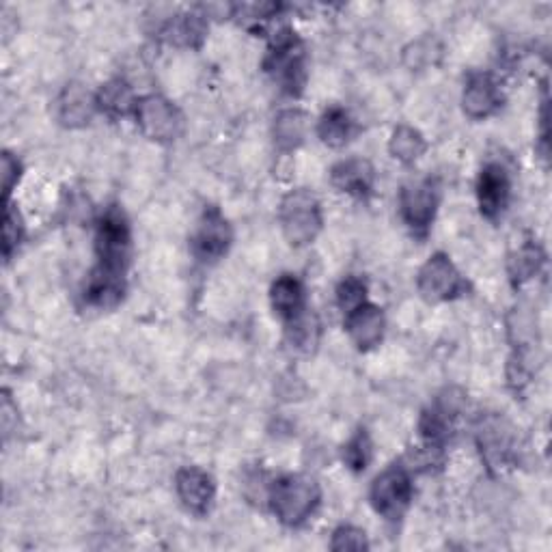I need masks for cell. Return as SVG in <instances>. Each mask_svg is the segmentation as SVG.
I'll use <instances>...</instances> for the list:
<instances>
[{"instance_id": "1", "label": "cell", "mask_w": 552, "mask_h": 552, "mask_svg": "<svg viewBox=\"0 0 552 552\" xmlns=\"http://www.w3.org/2000/svg\"><path fill=\"white\" fill-rule=\"evenodd\" d=\"M268 501L276 518L287 527H298L320 505V488L311 477L285 475L272 483Z\"/></svg>"}, {"instance_id": "2", "label": "cell", "mask_w": 552, "mask_h": 552, "mask_svg": "<svg viewBox=\"0 0 552 552\" xmlns=\"http://www.w3.org/2000/svg\"><path fill=\"white\" fill-rule=\"evenodd\" d=\"M95 251H98V268L93 272L110 279H123L130 253V227L117 207H110L102 214L95 233Z\"/></svg>"}, {"instance_id": "3", "label": "cell", "mask_w": 552, "mask_h": 552, "mask_svg": "<svg viewBox=\"0 0 552 552\" xmlns=\"http://www.w3.org/2000/svg\"><path fill=\"white\" fill-rule=\"evenodd\" d=\"M279 223L289 244H311L322 229V207L307 190H292L281 201Z\"/></svg>"}, {"instance_id": "4", "label": "cell", "mask_w": 552, "mask_h": 552, "mask_svg": "<svg viewBox=\"0 0 552 552\" xmlns=\"http://www.w3.org/2000/svg\"><path fill=\"white\" fill-rule=\"evenodd\" d=\"M412 479L404 466H389L371 486V503L386 520H399L412 501Z\"/></svg>"}, {"instance_id": "5", "label": "cell", "mask_w": 552, "mask_h": 552, "mask_svg": "<svg viewBox=\"0 0 552 552\" xmlns=\"http://www.w3.org/2000/svg\"><path fill=\"white\" fill-rule=\"evenodd\" d=\"M417 287L427 302H447L464 294L466 283L453 261L443 253H436L419 270Z\"/></svg>"}, {"instance_id": "6", "label": "cell", "mask_w": 552, "mask_h": 552, "mask_svg": "<svg viewBox=\"0 0 552 552\" xmlns=\"http://www.w3.org/2000/svg\"><path fill=\"white\" fill-rule=\"evenodd\" d=\"M266 69L279 82L281 89L294 93L305 82V54L292 31H279L274 37L272 52L266 61Z\"/></svg>"}, {"instance_id": "7", "label": "cell", "mask_w": 552, "mask_h": 552, "mask_svg": "<svg viewBox=\"0 0 552 552\" xmlns=\"http://www.w3.org/2000/svg\"><path fill=\"white\" fill-rule=\"evenodd\" d=\"M136 123L141 132L158 143L175 141V136L182 128V117L179 110L162 95H147L141 102H136Z\"/></svg>"}, {"instance_id": "8", "label": "cell", "mask_w": 552, "mask_h": 552, "mask_svg": "<svg viewBox=\"0 0 552 552\" xmlns=\"http://www.w3.org/2000/svg\"><path fill=\"white\" fill-rule=\"evenodd\" d=\"M438 207V186L434 179H419L402 188L399 195V210L406 220V225L414 231H427L434 223Z\"/></svg>"}, {"instance_id": "9", "label": "cell", "mask_w": 552, "mask_h": 552, "mask_svg": "<svg viewBox=\"0 0 552 552\" xmlns=\"http://www.w3.org/2000/svg\"><path fill=\"white\" fill-rule=\"evenodd\" d=\"M231 240L233 236L227 218L214 210V207H210L201 216L195 236L190 240L192 255L199 261H205V264H212V261H218L229 251Z\"/></svg>"}, {"instance_id": "10", "label": "cell", "mask_w": 552, "mask_h": 552, "mask_svg": "<svg viewBox=\"0 0 552 552\" xmlns=\"http://www.w3.org/2000/svg\"><path fill=\"white\" fill-rule=\"evenodd\" d=\"M509 195H512V182H509V173L505 171L503 164H486L477 182V201L481 214L488 218L503 214L509 203Z\"/></svg>"}, {"instance_id": "11", "label": "cell", "mask_w": 552, "mask_h": 552, "mask_svg": "<svg viewBox=\"0 0 552 552\" xmlns=\"http://www.w3.org/2000/svg\"><path fill=\"white\" fill-rule=\"evenodd\" d=\"M175 490L179 501H182L184 507L192 514H205L207 509L212 507L216 494L214 479L197 466L182 468V471L177 473Z\"/></svg>"}, {"instance_id": "12", "label": "cell", "mask_w": 552, "mask_h": 552, "mask_svg": "<svg viewBox=\"0 0 552 552\" xmlns=\"http://www.w3.org/2000/svg\"><path fill=\"white\" fill-rule=\"evenodd\" d=\"M501 89L490 74H473L462 93V108L471 119H486L499 110Z\"/></svg>"}, {"instance_id": "13", "label": "cell", "mask_w": 552, "mask_h": 552, "mask_svg": "<svg viewBox=\"0 0 552 552\" xmlns=\"http://www.w3.org/2000/svg\"><path fill=\"white\" fill-rule=\"evenodd\" d=\"M384 328L386 320L382 309H378L376 305H369V302L358 305L348 313V317H345V330H348L350 339L361 350L376 348L384 337Z\"/></svg>"}, {"instance_id": "14", "label": "cell", "mask_w": 552, "mask_h": 552, "mask_svg": "<svg viewBox=\"0 0 552 552\" xmlns=\"http://www.w3.org/2000/svg\"><path fill=\"white\" fill-rule=\"evenodd\" d=\"M330 182H333L337 190L345 192V195L365 199L374 192L376 171L363 158L341 160L339 164H335L333 171H330Z\"/></svg>"}, {"instance_id": "15", "label": "cell", "mask_w": 552, "mask_h": 552, "mask_svg": "<svg viewBox=\"0 0 552 552\" xmlns=\"http://www.w3.org/2000/svg\"><path fill=\"white\" fill-rule=\"evenodd\" d=\"M270 302L276 315L283 317L285 322L294 320L298 313L305 311V287L292 274H285L276 279L270 289Z\"/></svg>"}, {"instance_id": "16", "label": "cell", "mask_w": 552, "mask_h": 552, "mask_svg": "<svg viewBox=\"0 0 552 552\" xmlns=\"http://www.w3.org/2000/svg\"><path fill=\"white\" fill-rule=\"evenodd\" d=\"M57 106H59V119L65 123V126L78 128L91 121L93 110L98 106V102H95V98H91V93L85 87L72 85L61 93Z\"/></svg>"}, {"instance_id": "17", "label": "cell", "mask_w": 552, "mask_h": 552, "mask_svg": "<svg viewBox=\"0 0 552 552\" xmlns=\"http://www.w3.org/2000/svg\"><path fill=\"white\" fill-rule=\"evenodd\" d=\"M307 115L298 108L283 110L274 121V143L283 151H292L302 145L307 136Z\"/></svg>"}, {"instance_id": "18", "label": "cell", "mask_w": 552, "mask_h": 552, "mask_svg": "<svg viewBox=\"0 0 552 552\" xmlns=\"http://www.w3.org/2000/svg\"><path fill=\"white\" fill-rule=\"evenodd\" d=\"M317 134L328 147H343L354 134V121L348 115V110L333 106L326 110L320 123H317Z\"/></svg>"}, {"instance_id": "19", "label": "cell", "mask_w": 552, "mask_h": 552, "mask_svg": "<svg viewBox=\"0 0 552 552\" xmlns=\"http://www.w3.org/2000/svg\"><path fill=\"white\" fill-rule=\"evenodd\" d=\"M544 261H546V255L542 248L527 242L518 248L512 259H509V274H512V279L518 283L531 281L533 276L540 274Z\"/></svg>"}, {"instance_id": "20", "label": "cell", "mask_w": 552, "mask_h": 552, "mask_svg": "<svg viewBox=\"0 0 552 552\" xmlns=\"http://www.w3.org/2000/svg\"><path fill=\"white\" fill-rule=\"evenodd\" d=\"M425 138L419 130H414L410 126H399L395 128L391 141H389V149L395 160L404 162V164H412L414 160H419L425 151Z\"/></svg>"}, {"instance_id": "21", "label": "cell", "mask_w": 552, "mask_h": 552, "mask_svg": "<svg viewBox=\"0 0 552 552\" xmlns=\"http://www.w3.org/2000/svg\"><path fill=\"white\" fill-rule=\"evenodd\" d=\"M98 106H102L110 115H126L132 108H136V102L132 98V89L123 80H110L104 85L95 98Z\"/></svg>"}, {"instance_id": "22", "label": "cell", "mask_w": 552, "mask_h": 552, "mask_svg": "<svg viewBox=\"0 0 552 552\" xmlns=\"http://www.w3.org/2000/svg\"><path fill=\"white\" fill-rule=\"evenodd\" d=\"M289 326V339L296 345L298 350H311L317 345V339H320V322H317V317L313 313H309L307 309L298 313L294 320L287 322Z\"/></svg>"}, {"instance_id": "23", "label": "cell", "mask_w": 552, "mask_h": 552, "mask_svg": "<svg viewBox=\"0 0 552 552\" xmlns=\"http://www.w3.org/2000/svg\"><path fill=\"white\" fill-rule=\"evenodd\" d=\"M205 33V24L199 16H182L171 20L164 29V35H169V41H175L179 46H195Z\"/></svg>"}, {"instance_id": "24", "label": "cell", "mask_w": 552, "mask_h": 552, "mask_svg": "<svg viewBox=\"0 0 552 552\" xmlns=\"http://www.w3.org/2000/svg\"><path fill=\"white\" fill-rule=\"evenodd\" d=\"M371 455H374V445H371L369 436L365 430L358 432L356 436L350 438V443L343 447V462L348 468H352L354 473H361L371 462Z\"/></svg>"}, {"instance_id": "25", "label": "cell", "mask_w": 552, "mask_h": 552, "mask_svg": "<svg viewBox=\"0 0 552 552\" xmlns=\"http://www.w3.org/2000/svg\"><path fill=\"white\" fill-rule=\"evenodd\" d=\"M365 296H367L365 281L358 279V276H348V279L341 281V285L337 289V305L345 313H350L358 305H363Z\"/></svg>"}, {"instance_id": "26", "label": "cell", "mask_w": 552, "mask_h": 552, "mask_svg": "<svg viewBox=\"0 0 552 552\" xmlns=\"http://www.w3.org/2000/svg\"><path fill=\"white\" fill-rule=\"evenodd\" d=\"M440 50L436 46V41L432 39H419L414 41V44L406 50V63L414 69H421V67H427L434 63V57H438Z\"/></svg>"}, {"instance_id": "27", "label": "cell", "mask_w": 552, "mask_h": 552, "mask_svg": "<svg viewBox=\"0 0 552 552\" xmlns=\"http://www.w3.org/2000/svg\"><path fill=\"white\" fill-rule=\"evenodd\" d=\"M330 548L333 550H365L369 548V542L365 537V531L356 529V527H339L333 533V542H330Z\"/></svg>"}, {"instance_id": "28", "label": "cell", "mask_w": 552, "mask_h": 552, "mask_svg": "<svg viewBox=\"0 0 552 552\" xmlns=\"http://www.w3.org/2000/svg\"><path fill=\"white\" fill-rule=\"evenodd\" d=\"M22 240V220L13 207H7L5 212V225H3V251L5 257H11L13 248H16Z\"/></svg>"}, {"instance_id": "29", "label": "cell", "mask_w": 552, "mask_h": 552, "mask_svg": "<svg viewBox=\"0 0 552 552\" xmlns=\"http://www.w3.org/2000/svg\"><path fill=\"white\" fill-rule=\"evenodd\" d=\"M20 171H22L20 162L13 158L11 154H3V190H5V197H9L13 186L18 184Z\"/></svg>"}]
</instances>
